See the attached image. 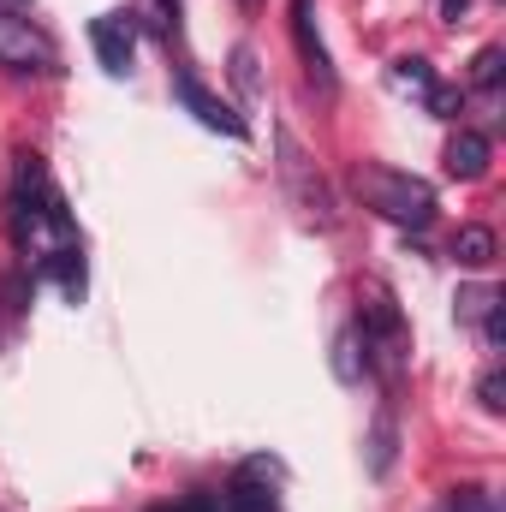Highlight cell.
Masks as SVG:
<instances>
[{"label":"cell","mask_w":506,"mask_h":512,"mask_svg":"<svg viewBox=\"0 0 506 512\" xmlns=\"http://www.w3.org/2000/svg\"><path fill=\"white\" fill-rule=\"evenodd\" d=\"M441 512H447V507H441Z\"/></svg>","instance_id":"obj_20"},{"label":"cell","mask_w":506,"mask_h":512,"mask_svg":"<svg viewBox=\"0 0 506 512\" xmlns=\"http://www.w3.org/2000/svg\"><path fill=\"white\" fill-rule=\"evenodd\" d=\"M447 173L453 179H483L489 173V137L483 131H459L447 143Z\"/></svg>","instance_id":"obj_8"},{"label":"cell","mask_w":506,"mask_h":512,"mask_svg":"<svg viewBox=\"0 0 506 512\" xmlns=\"http://www.w3.org/2000/svg\"><path fill=\"white\" fill-rule=\"evenodd\" d=\"M501 66H506L501 48H483L477 66H471V84H477V90H495V84H501Z\"/></svg>","instance_id":"obj_14"},{"label":"cell","mask_w":506,"mask_h":512,"mask_svg":"<svg viewBox=\"0 0 506 512\" xmlns=\"http://www.w3.org/2000/svg\"><path fill=\"white\" fill-rule=\"evenodd\" d=\"M501 310V292L495 286H465L459 292V322H489Z\"/></svg>","instance_id":"obj_13"},{"label":"cell","mask_w":506,"mask_h":512,"mask_svg":"<svg viewBox=\"0 0 506 512\" xmlns=\"http://www.w3.org/2000/svg\"><path fill=\"white\" fill-rule=\"evenodd\" d=\"M292 42H298V54H304L310 84H316L322 96H334V90H340V78H334L328 42H322V30H316V0H292Z\"/></svg>","instance_id":"obj_5"},{"label":"cell","mask_w":506,"mask_h":512,"mask_svg":"<svg viewBox=\"0 0 506 512\" xmlns=\"http://www.w3.org/2000/svg\"><path fill=\"white\" fill-rule=\"evenodd\" d=\"M280 173H286V185H292V197H298V209H304L310 221H334V191H328L322 173L304 161V149H298L292 131H280Z\"/></svg>","instance_id":"obj_4"},{"label":"cell","mask_w":506,"mask_h":512,"mask_svg":"<svg viewBox=\"0 0 506 512\" xmlns=\"http://www.w3.org/2000/svg\"><path fill=\"white\" fill-rule=\"evenodd\" d=\"M12 227H18V245H30V251L54 256L66 251V245H78V233H72V215H66V203H60V191L48 185V173H42V155H18V185H12Z\"/></svg>","instance_id":"obj_1"},{"label":"cell","mask_w":506,"mask_h":512,"mask_svg":"<svg viewBox=\"0 0 506 512\" xmlns=\"http://www.w3.org/2000/svg\"><path fill=\"white\" fill-rule=\"evenodd\" d=\"M465 6H471V0H441V18H447V24H459V18H465Z\"/></svg>","instance_id":"obj_17"},{"label":"cell","mask_w":506,"mask_h":512,"mask_svg":"<svg viewBox=\"0 0 506 512\" xmlns=\"http://www.w3.org/2000/svg\"><path fill=\"white\" fill-rule=\"evenodd\" d=\"M245 6H256V0H245Z\"/></svg>","instance_id":"obj_19"},{"label":"cell","mask_w":506,"mask_h":512,"mask_svg":"<svg viewBox=\"0 0 506 512\" xmlns=\"http://www.w3.org/2000/svg\"><path fill=\"white\" fill-rule=\"evenodd\" d=\"M233 78L256 96V54H251V48H239V54H233Z\"/></svg>","instance_id":"obj_16"},{"label":"cell","mask_w":506,"mask_h":512,"mask_svg":"<svg viewBox=\"0 0 506 512\" xmlns=\"http://www.w3.org/2000/svg\"><path fill=\"white\" fill-rule=\"evenodd\" d=\"M495 251H501V245H495L489 227H459V233H453V262H459V268H489Z\"/></svg>","instance_id":"obj_9"},{"label":"cell","mask_w":506,"mask_h":512,"mask_svg":"<svg viewBox=\"0 0 506 512\" xmlns=\"http://www.w3.org/2000/svg\"><path fill=\"white\" fill-rule=\"evenodd\" d=\"M352 191L364 197V209H376L381 221H393V227H429V221H435V191H429L417 173L358 161V167H352Z\"/></svg>","instance_id":"obj_2"},{"label":"cell","mask_w":506,"mask_h":512,"mask_svg":"<svg viewBox=\"0 0 506 512\" xmlns=\"http://www.w3.org/2000/svg\"><path fill=\"white\" fill-rule=\"evenodd\" d=\"M364 370H370V358L358 352V328H346V334L334 340V376H340V382H364Z\"/></svg>","instance_id":"obj_12"},{"label":"cell","mask_w":506,"mask_h":512,"mask_svg":"<svg viewBox=\"0 0 506 512\" xmlns=\"http://www.w3.org/2000/svg\"><path fill=\"white\" fill-rule=\"evenodd\" d=\"M90 42H96V60H102V72L126 78V72H131V48H137V36H131L126 18H120V12L96 18V24H90Z\"/></svg>","instance_id":"obj_7"},{"label":"cell","mask_w":506,"mask_h":512,"mask_svg":"<svg viewBox=\"0 0 506 512\" xmlns=\"http://www.w3.org/2000/svg\"><path fill=\"white\" fill-rule=\"evenodd\" d=\"M0 12H30V0H0Z\"/></svg>","instance_id":"obj_18"},{"label":"cell","mask_w":506,"mask_h":512,"mask_svg":"<svg viewBox=\"0 0 506 512\" xmlns=\"http://www.w3.org/2000/svg\"><path fill=\"white\" fill-rule=\"evenodd\" d=\"M0 66L6 72H60V48L18 12H0Z\"/></svg>","instance_id":"obj_3"},{"label":"cell","mask_w":506,"mask_h":512,"mask_svg":"<svg viewBox=\"0 0 506 512\" xmlns=\"http://www.w3.org/2000/svg\"><path fill=\"white\" fill-rule=\"evenodd\" d=\"M393 447H399V429H393V411H381L376 435H370V477H387L393 471Z\"/></svg>","instance_id":"obj_11"},{"label":"cell","mask_w":506,"mask_h":512,"mask_svg":"<svg viewBox=\"0 0 506 512\" xmlns=\"http://www.w3.org/2000/svg\"><path fill=\"white\" fill-rule=\"evenodd\" d=\"M477 399H483V411H489V417H501V411H506V376H501V370H489V376L477 382Z\"/></svg>","instance_id":"obj_15"},{"label":"cell","mask_w":506,"mask_h":512,"mask_svg":"<svg viewBox=\"0 0 506 512\" xmlns=\"http://www.w3.org/2000/svg\"><path fill=\"white\" fill-rule=\"evenodd\" d=\"M173 96H179V102L197 114V126L221 131V137H233V143H245V137H251V126H245V120H239V114H233V108H227L215 90H203L191 72H179V78H173Z\"/></svg>","instance_id":"obj_6"},{"label":"cell","mask_w":506,"mask_h":512,"mask_svg":"<svg viewBox=\"0 0 506 512\" xmlns=\"http://www.w3.org/2000/svg\"><path fill=\"white\" fill-rule=\"evenodd\" d=\"M387 78H393V90H405V96H417V102H429V96L441 90V84H435V66H429V60H399V66H393Z\"/></svg>","instance_id":"obj_10"}]
</instances>
